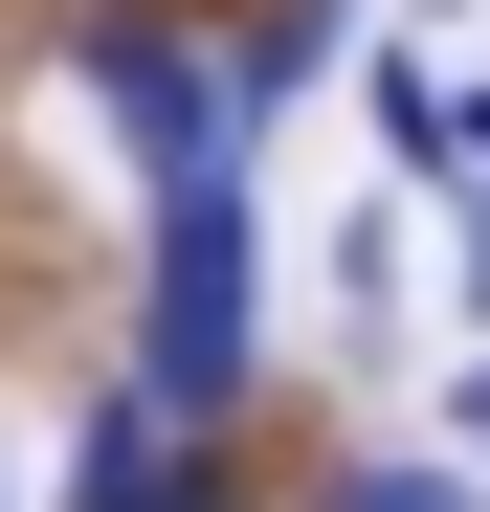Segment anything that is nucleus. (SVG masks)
Returning a JSON list of instances; mask_svg holds the SVG:
<instances>
[{
    "mask_svg": "<svg viewBox=\"0 0 490 512\" xmlns=\"http://www.w3.org/2000/svg\"><path fill=\"white\" fill-rule=\"evenodd\" d=\"M245 379H268V201L223 156V179L134 201V401L156 423H245Z\"/></svg>",
    "mask_w": 490,
    "mask_h": 512,
    "instance_id": "nucleus-1",
    "label": "nucleus"
},
{
    "mask_svg": "<svg viewBox=\"0 0 490 512\" xmlns=\"http://www.w3.org/2000/svg\"><path fill=\"white\" fill-rule=\"evenodd\" d=\"M67 90L134 134V201L245 156V112H223V23H179V0H67Z\"/></svg>",
    "mask_w": 490,
    "mask_h": 512,
    "instance_id": "nucleus-2",
    "label": "nucleus"
},
{
    "mask_svg": "<svg viewBox=\"0 0 490 512\" xmlns=\"http://www.w3.org/2000/svg\"><path fill=\"white\" fill-rule=\"evenodd\" d=\"M67 512H268V490H245V423H156V401L112 379L90 446H67Z\"/></svg>",
    "mask_w": 490,
    "mask_h": 512,
    "instance_id": "nucleus-3",
    "label": "nucleus"
},
{
    "mask_svg": "<svg viewBox=\"0 0 490 512\" xmlns=\"http://www.w3.org/2000/svg\"><path fill=\"white\" fill-rule=\"evenodd\" d=\"M357 112H379L401 179H490V90H468L446 45H357Z\"/></svg>",
    "mask_w": 490,
    "mask_h": 512,
    "instance_id": "nucleus-4",
    "label": "nucleus"
},
{
    "mask_svg": "<svg viewBox=\"0 0 490 512\" xmlns=\"http://www.w3.org/2000/svg\"><path fill=\"white\" fill-rule=\"evenodd\" d=\"M312 67H357V0H223V112L245 134H268Z\"/></svg>",
    "mask_w": 490,
    "mask_h": 512,
    "instance_id": "nucleus-5",
    "label": "nucleus"
},
{
    "mask_svg": "<svg viewBox=\"0 0 490 512\" xmlns=\"http://www.w3.org/2000/svg\"><path fill=\"white\" fill-rule=\"evenodd\" d=\"M312 512H490V468H468V446H335Z\"/></svg>",
    "mask_w": 490,
    "mask_h": 512,
    "instance_id": "nucleus-6",
    "label": "nucleus"
},
{
    "mask_svg": "<svg viewBox=\"0 0 490 512\" xmlns=\"http://www.w3.org/2000/svg\"><path fill=\"white\" fill-rule=\"evenodd\" d=\"M446 312L490 334V179H446Z\"/></svg>",
    "mask_w": 490,
    "mask_h": 512,
    "instance_id": "nucleus-7",
    "label": "nucleus"
},
{
    "mask_svg": "<svg viewBox=\"0 0 490 512\" xmlns=\"http://www.w3.org/2000/svg\"><path fill=\"white\" fill-rule=\"evenodd\" d=\"M446 446H468V468H490V334H468V379H446Z\"/></svg>",
    "mask_w": 490,
    "mask_h": 512,
    "instance_id": "nucleus-8",
    "label": "nucleus"
},
{
    "mask_svg": "<svg viewBox=\"0 0 490 512\" xmlns=\"http://www.w3.org/2000/svg\"><path fill=\"white\" fill-rule=\"evenodd\" d=\"M446 23H490V0H446Z\"/></svg>",
    "mask_w": 490,
    "mask_h": 512,
    "instance_id": "nucleus-9",
    "label": "nucleus"
},
{
    "mask_svg": "<svg viewBox=\"0 0 490 512\" xmlns=\"http://www.w3.org/2000/svg\"><path fill=\"white\" fill-rule=\"evenodd\" d=\"M468 90H490V67H468Z\"/></svg>",
    "mask_w": 490,
    "mask_h": 512,
    "instance_id": "nucleus-10",
    "label": "nucleus"
}]
</instances>
